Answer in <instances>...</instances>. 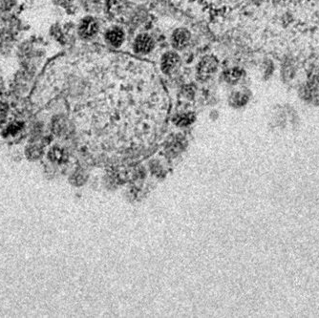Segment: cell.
Returning <instances> with one entry per match:
<instances>
[{
  "label": "cell",
  "instance_id": "cell-7",
  "mask_svg": "<svg viewBox=\"0 0 319 318\" xmlns=\"http://www.w3.org/2000/svg\"><path fill=\"white\" fill-rule=\"evenodd\" d=\"M225 79L228 83H234L239 79V74L235 69L227 71L225 74Z\"/></svg>",
  "mask_w": 319,
  "mask_h": 318
},
{
  "label": "cell",
  "instance_id": "cell-3",
  "mask_svg": "<svg viewBox=\"0 0 319 318\" xmlns=\"http://www.w3.org/2000/svg\"><path fill=\"white\" fill-rule=\"evenodd\" d=\"M154 45L155 43L151 36L148 34H140L135 39L133 48L135 53L145 55L152 51Z\"/></svg>",
  "mask_w": 319,
  "mask_h": 318
},
{
  "label": "cell",
  "instance_id": "cell-6",
  "mask_svg": "<svg viewBox=\"0 0 319 318\" xmlns=\"http://www.w3.org/2000/svg\"><path fill=\"white\" fill-rule=\"evenodd\" d=\"M104 38L107 43L113 47H120L125 42V31L121 27L113 26L106 31Z\"/></svg>",
  "mask_w": 319,
  "mask_h": 318
},
{
  "label": "cell",
  "instance_id": "cell-4",
  "mask_svg": "<svg viewBox=\"0 0 319 318\" xmlns=\"http://www.w3.org/2000/svg\"><path fill=\"white\" fill-rule=\"evenodd\" d=\"M191 35L190 32L185 28L176 29L171 36L172 46L177 50L184 49L190 42Z\"/></svg>",
  "mask_w": 319,
  "mask_h": 318
},
{
  "label": "cell",
  "instance_id": "cell-2",
  "mask_svg": "<svg viewBox=\"0 0 319 318\" xmlns=\"http://www.w3.org/2000/svg\"><path fill=\"white\" fill-rule=\"evenodd\" d=\"M98 28L99 26L96 18L92 16H86L81 21L78 28V33L82 39L90 40L97 35Z\"/></svg>",
  "mask_w": 319,
  "mask_h": 318
},
{
  "label": "cell",
  "instance_id": "cell-5",
  "mask_svg": "<svg viewBox=\"0 0 319 318\" xmlns=\"http://www.w3.org/2000/svg\"><path fill=\"white\" fill-rule=\"evenodd\" d=\"M180 64V56L175 52H167L161 59V69L166 74L170 75L178 68Z\"/></svg>",
  "mask_w": 319,
  "mask_h": 318
},
{
  "label": "cell",
  "instance_id": "cell-1",
  "mask_svg": "<svg viewBox=\"0 0 319 318\" xmlns=\"http://www.w3.org/2000/svg\"><path fill=\"white\" fill-rule=\"evenodd\" d=\"M218 59L214 55L204 56L197 65V79L200 82H208L218 70Z\"/></svg>",
  "mask_w": 319,
  "mask_h": 318
}]
</instances>
